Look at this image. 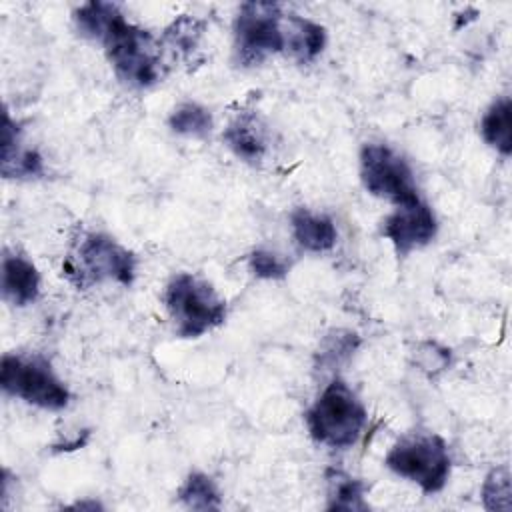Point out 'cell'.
Masks as SVG:
<instances>
[{"label":"cell","instance_id":"cell-10","mask_svg":"<svg viewBox=\"0 0 512 512\" xmlns=\"http://www.w3.org/2000/svg\"><path fill=\"white\" fill-rule=\"evenodd\" d=\"M40 274L36 266L20 256L6 252L2 256V298L12 306H26L38 298Z\"/></svg>","mask_w":512,"mask_h":512},{"label":"cell","instance_id":"cell-16","mask_svg":"<svg viewBox=\"0 0 512 512\" xmlns=\"http://www.w3.org/2000/svg\"><path fill=\"white\" fill-rule=\"evenodd\" d=\"M326 482H328V504H326L328 510H348V512L368 510V504L364 502L366 486L358 478L342 470L330 468L326 472Z\"/></svg>","mask_w":512,"mask_h":512},{"label":"cell","instance_id":"cell-12","mask_svg":"<svg viewBox=\"0 0 512 512\" xmlns=\"http://www.w3.org/2000/svg\"><path fill=\"white\" fill-rule=\"evenodd\" d=\"M224 142L232 154L244 162L256 164L266 152V136L254 114H238L224 130Z\"/></svg>","mask_w":512,"mask_h":512},{"label":"cell","instance_id":"cell-19","mask_svg":"<svg viewBox=\"0 0 512 512\" xmlns=\"http://www.w3.org/2000/svg\"><path fill=\"white\" fill-rule=\"evenodd\" d=\"M118 12V6L112 2H88L82 4L76 12H74V22L76 28L80 32V36L90 38V40H100L108 22L112 20V16Z\"/></svg>","mask_w":512,"mask_h":512},{"label":"cell","instance_id":"cell-14","mask_svg":"<svg viewBox=\"0 0 512 512\" xmlns=\"http://www.w3.org/2000/svg\"><path fill=\"white\" fill-rule=\"evenodd\" d=\"M284 34H286L284 52L300 64L312 62L326 46L324 26L302 16H286Z\"/></svg>","mask_w":512,"mask_h":512},{"label":"cell","instance_id":"cell-11","mask_svg":"<svg viewBox=\"0 0 512 512\" xmlns=\"http://www.w3.org/2000/svg\"><path fill=\"white\" fill-rule=\"evenodd\" d=\"M290 226L294 240L308 252H328L338 240L334 220L308 208H296L290 214Z\"/></svg>","mask_w":512,"mask_h":512},{"label":"cell","instance_id":"cell-4","mask_svg":"<svg viewBox=\"0 0 512 512\" xmlns=\"http://www.w3.org/2000/svg\"><path fill=\"white\" fill-rule=\"evenodd\" d=\"M62 270L78 288H88L100 282L130 286L136 276V258L112 236L88 232L76 242Z\"/></svg>","mask_w":512,"mask_h":512},{"label":"cell","instance_id":"cell-15","mask_svg":"<svg viewBox=\"0 0 512 512\" xmlns=\"http://www.w3.org/2000/svg\"><path fill=\"white\" fill-rule=\"evenodd\" d=\"M512 104L510 98H498L490 104L480 120V134L488 146H492L502 156L512 152Z\"/></svg>","mask_w":512,"mask_h":512},{"label":"cell","instance_id":"cell-20","mask_svg":"<svg viewBox=\"0 0 512 512\" xmlns=\"http://www.w3.org/2000/svg\"><path fill=\"white\" fill-rule=\"evenodd\" d=\"M482 504L486 510H510L512 508V484L510 470L498 466L488 472L482 484Z\"/></svg>","mask_w":512,"mask_h":512},{"label":"cell","instance_id":"cell-2","mask_svg":"<svg viewBox=\"0 0 512 512\" xmlns=\"http://www.w3.org/2000/svg\"><path fill=\"white\" fill-rule=\"evenodd\" d=\"M304 420L310 436L318 444L350 448L358 442L366 426V408L342 378H334L308 408Z\"/></svg>","mask_w":512,"mask_h":512},{"label":"cell","instance_id":"cell-1","mask_svg":"<svg viewBox=\"0 0 512 512\" xmlns=\"http://www.w3.org/2000/svg\"><path fill=\"white\" fill-rule=\"evenodd\" d=\"M98 42H102L106 56L122 82L146 88L162 78L164 66L158 44L148 30L128 22L120 8Z\"/></svg>","mask_w":512,"mask_h":512},{"label":"cell","instance_id":"cell-8","mask_svg":"<svg viewBox=\"0 0 512 512\" xmlns=\"http://www.w3.org/2000/svg\"><path fill=\"white\" fill-rule=\"evenodd\" d=\"M360 180L364 188L396 206L420 200L412 168L386 144H364L360 150Z\"/></svg>","mask_w":512,"mask_h":512},{"label":"cell","instance_id":"cell-22","mask_svg":"<svg viewBox=\"0 0 512 512\" xmlns=\"http://www.w3.org/2000/svg\"><path fill=\"white\" fill-rule=\"evenodd\" d=\"M202 36V22L192 16L176 18L164 32V42L178 54H190Z\"/></svg>","mask_w":512,"mask_h":512},{"label":"cell","instance_id":"cell-13","mask_svg":"<svg viewBox=\"0 0 512 512\" xmlns=\"http://www.w3.org/2000/svg\"><path fill=\"white\" fill-rule=\"evenodd\" d=\"M42 158L32 148H22L18 138V126L10 114H4L2 132V174L4 178H30L42 174Z\"/></svg>","mask_w":512,"mask_h":512},{"label":"cell","instance_id":"cell-6","mask_svg":"<svg viewBox=\"0 0 512 512\" xmlns=\"http://www.w3.org/2000/svg\"><path fill=\"white\" fill-rule=\"evenodd\" d=\"M0 384L6 394L44 410H62L70 402L66 384L54 374L50 362L36 354H4Z\"/></svg>","mask_w":512,"mask_h":512},{"label":"cell","instance_id":"cell-21","mask_svg":"<svg viewBox=\"0 0 512 512\" xmlns=\"http://www.w3.org/2000/svg\"><path fill=\"white\" fill-rule=\"evenodd\" d=\"M358 344H360V340L354 332L332 330L320 344L318 364L326 366V368H334V366L342 364L344 360H348L354 354V350L358 348Z\"/></svg>","mask_w":512,"mask_h":512},{"label":"cell","instance_id":"cell-3","mask_svg":"<svg viewBox=\"0 0 512 512\" xmlns=\"http://www.w3.org/2000/svg\"><path fill=\"white\" fill-rule=\"evenodd\" d=\"M164 306L180 338H200L226 318V302L214 286L190 272L170 278L164 288Z\"/></svg>","mask_w":512,"mask_h":512},{"label":"cell","instance_id":"cell-24","mask_svg":"<svg viewBox=\"0 0 512 512\" xmlns=\"http://www.w3.org/2000/svg\"><path fill=\"white\" fill-rule=\"evenodd\" d=\"M448 362H450V354L446 348L434 342H424L418 346L416 364L420 366V370L428 374H436V372H442L448 366Z\"/></svg>","mask_w":512,"mask_h":512},{"label":"cell","instance_id":"cell-5","mask_svg":"<svg viewBox=\"0 0 512 512\" xmlns=\"http://www.w3.org/2000/svg\"><path fill=\"white\" fill-rule=\"evenodd\" d=\"M384 464L422 488L426 494L440 492L450 476V454L446 442L432 432H418L400 438L386 454Z\"/></svg>","mask_w":512,"mask_h":512},{"label":"cell","instance_id":"cell-17","mask_svg":"<svg viewBox=\"0 0 512 512\" xmlns=\"http://www.w3.org/2000/svg\"><path fill=\"white\" fill-rule=\"evenodd\" d=\"M168 126L172 132L188 138H204L212 130V114L208 108L196 102H184L172 110L168 116Z\"/></svg>","mask_w":512,"mask_h":512},{"label":"cell","instance_id":"cell-23","mask_svg":"<svg viewBox=\"0 0 512 512\" xmlns=\"http://www.w3.org/2000/svg\"><path fill=\"white\" fill-rule=\"evenodd\" d=\"M250 272L262 280H280L288 274L290 264L270 250H254L248 256Z\"/></svg>","mask_w":512,"mask_h":512},{"label":"cell","instance_id":"cell-7","mask_svg":"<svg viewBox=\"0 0 512 512\" xmlns=\"http://www.w3.org/2000/svg\"><path fill=\"white\" fill-rule=\"evenodd\" d=\"M284 12L276 2H244L234 20V56L242 66H256L284 52Z\"/></svg>","mask_w":512,"mask_h":512},{"label":"cell","instance_id":"cell-9","mask_svg":"<svg viewBox=\"0 0 512 512\" xmlns=\"http://www.w3.org/2000/svg\"><path fill=\"white\" fill-rule=\"evenodd\" d=\"M436 230V216L432 208L422 200L398 206L382 222V234L390 240L398 256H406L412 250L432 242Z\"/></svg>","mask_w":512,"mask_h":512},{"label":"cell","instance_id":"cell-18","mask_svg":"<svg viewBox=\"0 0 512 512\" xmlns=\"http://www.w3.org/2000/svg\"><path fill=\"white\" fill-rule=\"evenodd\" d=\"M178 498L192 510H218L220 492L214 480L204 472H190L178 490Z\"/></svg>","mask_w":512,"mask_h":512}]
</instances>
